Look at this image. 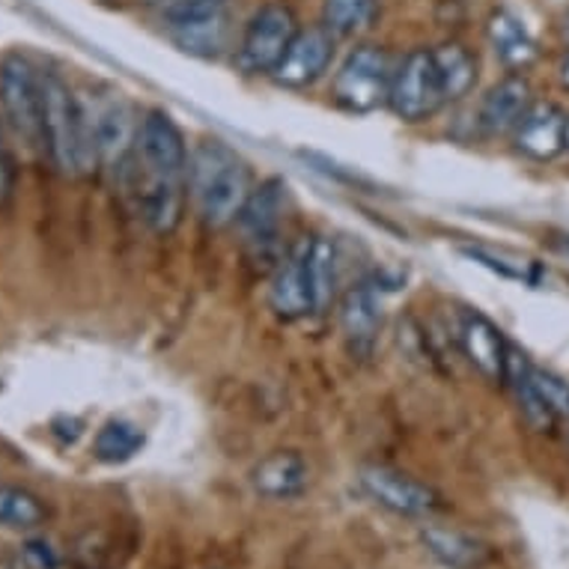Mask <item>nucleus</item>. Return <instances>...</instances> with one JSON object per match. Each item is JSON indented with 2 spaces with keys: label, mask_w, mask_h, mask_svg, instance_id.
<instances>
[{
  "label": "nucleus",
  "mask_w": 569,
  "mask_h": 569,
  "mask_svg": "<svg viewBox=\"0 0 569 569\" xmlns=\"http://www.w3.org/2000/svg\"><path fill=\"white\" fill-rule=\"evenodd\" d=\"M42 152L60 173L90 170L84 102L57 72H42Z\"/></svg>",
  "instance_id": "nucleus-3"
},
{
  "label": "nucleus",
  "mask_w": 569,
  "mask_h": 569,
  "mask_svg": "<svg viewBox=\"0 0 569 569\" xmlns=\"http://www.w3.org/2000/svg\"><path fill=\"white\" fill-rule=\"evenodd\" d=\"M140 448H143V432L131 420H108L102 430L96 432L93 441L96 459L108 466L129 462L134 453H140Z\"/></svg>",
  "instance_id": "nucleus-24"
},
{
  "label": "nucleus",
  "mask_w": 569,
  "mask_h": 569,
  "mask_svg": "<svg viewBox=\"0 0 569 569\" xmlns=\"http://www.w3.org/2000/svg\"><path fill=\"white\" fill-rule=\"evenodd\" d=\"M436 69H439L445 102H459L466 99L477 84V60L466 46L459 42H445L439 48H430Z\"/></svg>",
  "instance_id": "nucleus-21"
},
{
  "label": "nucleus",
  "mask_w": 569,
  "mask_h": 569,
  "mask_svg": "<svg viewBox=\"0 0 569 569\" xmlns=\"http://www.w3.org/2000/svg\"><path fill=\"white\" fill-rule=\"evenodd\" d=\"M299 16L290 3L269 0L253 12L236 42V66L244 76H271L283 54L290 51L292 39L299 37Z\"/></svg>",
  "instance_id": "nucleus-4"
},
{
  "label": "nucleus",
  "mask_w": 569,
  "mask_h": 569,
  "mask_svg": "<svg viewBox=\"0 0 569 569\" xmlns=\"http://www.w3.org/2000/svg\"><path fill=\"white\" fill-rule=\"evenodd\" d=\"M337 39L328 33L322 24L317 28H301L299 37L292 39L290 51L283 54L278 69L271 72V81L290 90H305V87L317 84L319 78L326 76L328 66L335 60Z\"/></svg>",
  "instance_id": "nucleus-10"
},
{
  "label": "nucleus",
  "mask_w": 569,
  "mask_h": 569,
  "mask_svg": "<svg viewBox=\"0 0 569 569\" xmlns=\"http://www.w3.org/2000/svg\"><path fill=\"white\" fill-rule=\"evenodd\" d=\"M441 104L448 102H445V90H441L432 51H427V48L409 51L400 63L393 66L388 108L402 122H423L430 120Z\"/></svg>",
  "instance_id": "nucleus-7"
},
{
  "label": "nucleus",
  "mask_w": 569,
  "mask_h": 569,
  "mask_svg": "<svg viewBox=\"0 0 569 569\" xmlns=\"http://www.w3.org/2000/svg\"><path fill=\"white\" fill-rule=\"evenodd\" d=\"M340 328L355 355H370L382 326V301L370 283H358L340 299Z\"/></svg>",
  "instance_id": "nucleus-17"
},
{
  "label": "nucleus",
  "mask_w": 569,
  "mask_h": 569,
  "mask_svg": "<svg viewBox=\"0 0 569 569\" xmlns=\"http://www.w3.org/2000/svg\"><path fill=\"white\" fill-rule=\"evenodd\" d=\"M168 21L170 39L177 42L182 51L194 57H221L230 48V37H233V28H230V16H227V7H212V10L188 12V16H177V19Z\"/></svg>",
  "instance_id": "nucleus-16"
},
{
  "label": "nucleus",
  "mask_w": 569,
  "mask_h": 569,
  "mask_svg": "<svg viewBox=\"0 0 569 569\" xmlns=\"http://www.w3.org/2000/svg\"><path fill=\"white\" fill-rule=\"evenodd\" d=\"M423 542L450 569H477L486 560V549L480 542L448 528H427Z\"/></svg>",
  "instance_id": "nucleus-23"
},
{
  "label": "nucleus",
  "mask_w": 569,
  "mask_h": 569,
  "mask_svg": "<svg viewBox=\"0 0 569 569\" xmlns=\"http://www.w3.org/2000/svg\"><path fill=\"white\" fill-rule=\"evenodd\" d=\"M560 81L569 87V48H567V60H563V66H560Z\"/></svg>",
  "instance_id": "nucleus-31"
},
{
  "label": "nucleus",
  "mask_w": 569,
  "mask_h": 569,
  "mask_svg": "<svg viewBox=\"0 0 569 569\" xmlns=\"http://www.w3.org/2000/svg\"><path fill=\"white\" fill-rule=\"evenodd\" d=\"M283 209H287V186L280 179H266L262 186H253L248 203L236 218L244 242L253 244L257 251L271 248L283 224Z\"/></svg>",
  "instance_id": "nucleus-15"
},
{
  "label": "nucleus",
  "mask_w": 569,
  "mask_h": 569,
  "mask_svg": "<svg viewBox=\"0 0 569 569\" xmlns=\"http://www.w3.org/2000/svg\"><path fill=\"white\" fill-rule=\"evenodd\" d=\"M310 468L299 453H271L253 468V489L266 498H296L308 489Z\"/></svg>",
  "instance_id": "nucleus-20"
},
{
  "label": "nucleus",
  "mask_w": 569,
  "mask_h": 569,
  "mask_svg": "<svg viewBox=\"0 0 569 569\" xmlns=\"http://www.w3.org/2000/svg\"><path fill=\"white\" fill-rule=\"evenodd\" d=\"M269 305L280 319H301L319 313L313 262H310V239H301L283 253L274 266L269 283Z\"/></svg>",
  "instance_id": "nucleus-8"
},
{
  "label": "nucleus",
  "mask_w": 569,
  "mask_h": 569,
  "mask_svg": "<svg viewBox=\"0 0 569 569\" xmlns=\"http://www.w3.org/2000/svg\"><path fill=\"white\" fill-rule=\"evenodd\" d=\"M87 143H90V164L122 168L131 159L134 140H138L140 120L129 104L120 99L87 108Z\"/></svg>",
  "instance_id": "nucleus-9"
},
{
  "label": "nucleus",
  "mask_w": 569,
  "mask_h": 569,
  "mask_svg": "<svg viewBox=\"0 0 569 569\" xmlns=\"http://www.w3.org/2000/svg\"><path fill=\"white\" fill-rule=\"evenodd\" d=\"M156 7H159L164 19H177V16H188V12L227 7V0H159Z\"/></svg>",
  "instance_id": "nucleus-28"
},
{
  "label": "nucleus",
  "mask_w": 569,
  "mask_h": 569,
  "mask_svg": "<svg viewBox=\"0 0 569 569\" xmlns=\"http://www.w3.org/2000/svg\"><path fill=\"white\" fill-rule=\"evenodd\" d=\"M46 505L37 495L19 489V486L0 483V525L28 531V528H39L46 522Z\"/></svg>",
  "instance_id": "nucleus-25"
},
{
  "label": "nucleus",
  "mask_w": 569,
  "mask_h": 569,
  "mask_svg": "<svg viewBox=\"0 0 569 569\" xmlns=\"http://www.w3.org/2000/svg\"><path fill=\"white\" fill-rule=\"evenodd\" d=\"M0 117L24 147L42 150V69L24 54L0 60Z\"/></svg>",
  "instance_id": "nucleus-5"
},
{
  "label": "nucleus",
  "mask_w": 569,
  "mask_h": 569,
  "mask_svg": "<svg viewBox=\"0 0 569 569\" xmlns=\"http://www.w3.org/2000/svg\"><path fill=\"white\" fill-rule=\"evenodd\" d=\"M516 150L533 161H555L569 150V113L555 102H533L513 131Z\"/></svg>",
  "instance_id": "nucleus-11"
},
{
  "label": "nucleus",
  "mask_w": 569,
  "mask_h": 569,
  "mask_svg": "<svg viewBox=\"0 0 569 569\" xmlns=\"http://www.w3.org/2000/svg\"><path fill=\"white\" fill-rule=\"evenodd\" d=\"M28 560L37 569H57V567H60V560H57V555L51 551V546H46V542H28Z\"/></svg>",
  "instance_id": "nucleus-30"
},
{
  "label": "nucleus",
  "mask_w": 569,
  "mask_h": 569,
  "mask_svg": "<svg viewBox=\"0 0 569 569\" xmlns=\"http://www.w3.org/2000/svg\"><path fill=\"white\" fill-rule=\"evenodd\" d=\"M505 382L510 385L516 402H519V411H522L525 423L531 427L533 432H549L555 430V411L546 406V400L537 391V385L531 379V361L525 358L519 349L510 346V355H507V370H505Z\"/></svg>",
  "instance_id": "nucleus-19"
},
{
  "label": "nucleus",
  "mask_w": 569,
  "mask_h": 569,
  "mask_svg": "<svg viewBox=\"0 0 569 569\" xmlns=\"http://www.w3.org/2000/svg\"><path fill=\"white\" fill-rule=\"evenodd\" d=\"M563 39H567V48H569V12H567V19H563Z\"/></svg>",
  "instance_id": "nucleus-32"
},
{
  "label": "nucleus",
  "mask_w": 569,
  "mask_h": 569,
  "mask_svg": "<svg viewBox=\"0 0 569 569\" xmlns=\"http://www.w3.org/2000/svg\"><path fill=\"white\" fill-rule=\"evenodd\" d=\"M457 337L459 349L477 367V373H483L492 382H505L510 343H507L501 328L495 326L492 319L483 317L480 310H462L459 313Z\"/></svg>",
  "instance_id": "nucleus-13"
},
{
  "label": "nucleus",
  "mask_w": 569,
  "mask_h": 569,
  "mask_svg": "<svg viewBox=\"0 0 569 569\" xmlns=\"http://www.w3.org/2000/svg\"><path fill=\"white\" fill-rule=\"evenodd\" d=\"M393 66L397 63L382 46L352 48L331 84L335 102L349 113H370L388 104Z\"/></svg>",
  "instance_id": "nucleus-6"
},
{
  "label": "nucleus",
  "mask_w": 569,
  "mask_h": 569,
  "mask_svg": "<svg viewBox=\"0 0 569 569\" xmlns=\"http://www.w3.org/2000/svg\"><path fill=\"white\" fill-rule=\"evenodd\" d=\"M12 191V161L7 140H3V117H0V200H7Z\"/></svg>",
  "instance_id": "nucleus-29"
},
{
  "label": "nucleus",
  "mask_w": 569,
  "mask_h": 569,
  "mask_svg": "<svg viewBox=\"0 0 569 569\" xmlns=\"http://www.w3.org/2000/svg\"><path fill=\"white\" fill-rule=\"evenodd\" d=\"M379 0H322V28L335 39L361 37L379 19Z\"/></svg>",
  "instance_id": "nucleus-22"
},
{
  "label": "nucleus",
  "mask_w": 569,
  "mask_h": 569,
  "mask_svg": "<svg viewBox=\"0 0 569 569\" xmlns=\"http://www.w3.org/2000/svg\"><path fill=\"white\" fill-rule=\"evenodd\" d=\"M253 191L248 161L224 140H200L188 159V197L209 227L236 224Z\"/></svg>",
  "instance_id": "nucleus-2"
},
{
  "label": "nucleus",
  "mask_w": 569,
  "mask_h": 569,
  "mask_svg": "<svg viewBox=\"0 0 569 569\" xmlns=\"http://www.w3.org/2000/svg\"><path fill=\"white\" fill-rule=\"evenodd\" d=\"M361 486L373 501L400 516H430L441 507L439 495L432 492L430 486L418 483L415 477L400 475L393 468H365Z\"/></svg>",
  "instance_id": "nucleus-12"
},
{
  "label": "nucleus",
  "mask_w": 569,
  "mask_h": 569,
  "mask_svg": "<svg viewBox=\"0 0 569 569\" xmlns=\"http://www.w3.org/2000/svg\"><path fill=\"white\" fill-rule=\"evenodd\" d=\"M188 143L164 111L143 113L131 150L138 203L143 221L156 233H173L182 221L188 197Z\"/></svg>",
  "instance_id": "nucleus-1"
},
{
  "label": "nucleus",
  "mask_w": 569,
  "mask_h": 569,
  "mask_svg": "<svg viewBox=\"0 0 569 569\" xmlns=\"http://www.w3.org/2000/svg\"><path fill=\"white\" fill-rule=\"evenodd\" d=\"M531 379L537 385V391L546 400L551 411H555V418L558 420H569V385L560 379V376L549 373V370H542V367L531 365Z\"/></svg>",
  "instance_id": "nucleus-26"
},
{
  "label": "nucleus",
  "mask_w": 569,
  "mask_h": 569,
  "mask_svg": "<svg viewBox=\"0 0 569 569\" xmlns=\"http://www.w3.org/2000/svg\"><path fill=\"white\" fill-rule=\"evenodd\" d=\"M466 253L471 260H477L486 269L498 271L501 278L510 280H525V283H533L537 280V271H533L531 262H519V260H507V257H495L492 251H483V248H466Z\"/></svg>",
  "instance_id": "nucleus-27"
},
{
  "label": "nucleus",
  "mask_w": 569,
  "mask_h": 569,
  "mask_svg": "<svg viewBox=\"0 0 569 569\" xmlns=\"http://www.w3.org/2000/svg\"><path fill=\"white\" fill-rule=\"evenodd\" d=\"M147 3H159V0H147Z\"/></svg>",
  "instance_id": "nucleus-33"
},
{
  "label": "nucleus",
  "mask_w": 569,
  "mask_h": 569,
  "mask_svg": "<svg viewBox=\"0 0 569 569\" xmlns=\"http://www.w3.org/2000/svg\"><path fill=\"white\" fill-rule=\"evenodd\" d=\"M531 81L522 72H510L498 84L489 87V93L483 96V102L477 108V126L492 138L513 134L525 113L531 111Z\"/></svg>",
  "instance_id": "nucleus-14"
},
{
  "label": "nucleus",
  "mask_w": 569,
  "mask_h": 569,
  "mask_svg": "<svg viewBox=\"0 0 569 569\" xmlns=\"http://www.w3.org/2000/svg\"><path fill=\"white\" fill-rule=\"evenodd\" d=\"M489 42H492L495 57L510 69V72H525L528 66L537 63L540 46L531 37V30L525 28V21L510 10H498L489 19Z\"/></svg>",
  "instance_id": "nucleus-18"
}]
</instances>
